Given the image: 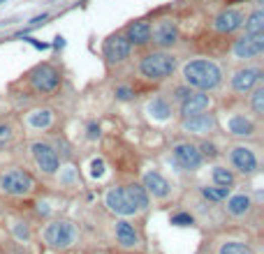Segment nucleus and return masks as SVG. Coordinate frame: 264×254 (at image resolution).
Returning <instances> with one entry per match:
<instances>
[{
    "instance_id": "obj_8",
    "label": "nucleus",
    "mask_w": 264,
    "mask_h": 254,
    "mask_svg": "<svg viewBox=\"0 0 264 254\" xmlns=\"http://www.w3.org/2000/svg\"><path fill=\"white\" fill-rule=\"evenodd\" d=\"M262 51H264V33L246 35V37L237 39V44H234V56L237 58H255Z\"/></svg>"
},
{
    "instance_id": "obj_31",
    "label": "nucleus",
    "mask_w": 264,
    "mask_h": 254,
    "mask_svg": "<svg viewBox=\"0 0 264 254\" xmlns=\"http://www.w3.org/2000/svg\"><path fill=\"white\" fill-rule=\"evenodd\" d=\"M199 153H202V155H206V157H215V155H218L215 146H213V143H209V141H206V143H202V150H199Z\"/></svg>"
},
{
    "instance_id": "obj_21",
    "label": "nucleus",
    "mask_w": 264,
    "mask_h": 254,
    "mask_svg": "<svg viewBox=\"0 0 264 254\" xmlns=\"http://www.w3.org/2000/svg\"><path fill=\"white\" fill-rule=\"evenodd\" d=\"M248 208H250V196H246V194H237L227 201V211L232 215H246Z\"/></svg>"
},
{
    "instance_id": "obj_22",
    "label": "nucleus",
    "mask_w": 264,
    "mask_h": 254,
    "mask_svg": "<svg viewBox=\"0 0 264 254\" xmlns=\"http://www.w3.org/2000/svg\"><path fill=\"white\" fill-rule=\"evenodd\" d=\"M264 33V12L262 10H255L246 21V35H257Z\"/></svg>"
},
{
    "instance_id": "obj_11",
    "label": "nucleus",
    "mask_w": 264,
    "mask_h": 254,
    "mask_svg": "<svg viewBox=\"0 0 264 254\" xmlns=\"http://www.w3.org/2000/svg\"><path fill=\"white\" fill-rule=\"evenodd\" d=\"M33 155H35V162H37V167L42 169V171L56 173V169H58V155H56L54 148L47 146V143H35Z\"/></svg>"
},
{
    "instance_id": "obj_17",
    "label": "nucleus",
    "mask_w": 264,
    "mask_h": 254,
    "mask_svg": "<svg viewBox=\"0 0 264 254\" xmlns=\"http://www.w3.org/2000/svg\"><path fill=\"white\" fill-rule=\"evenodd\" d=\"M146 192H151L153 196H167L169 194V183H167L160 173L155 171H149L146 176H144V185H142Z\"/></svg>"
},
{
    "instance_id": "obj_33",
    "label": "nucleus",
    "mask_w": 264,
    "mask_h": 254,
    "mask_svg": "<svg viewBox=\"0 0 264 254\" xmlns=\"http://www.w3.org/2000/svg\"><path fill=\"white\" fill-rule=\"evenodd\" d=\"M190 92H193L190 88H176V99H181V102H183V99H186Z\"/></svg>"
},
{
    "instance_id": "obj_3",
    "label": "nucleus",
    "mask_w": 264,
    "mask_h": 254,
    "mask_svg": "<svg viewBox=\"0 0 264 254\" xmlns=\"http://www.w3.org/2000/svg\"><path fill=\"white\" fill-rule=\"evenodd\" d=\"M142 74L146 79H153V81H160V79H167L171 72L176 70V58L171 54H165V51H158V54H149L142 60L139 65Z\"/></svg>"
},
{
    "instance_id": "obj_35",
    "label": "nucleus",
    "mask_w": 264,
    "mask_h": 254,
    "mask_svg": "<svg viewBox=\"0 0 264 254\" xmlns=\"http://www.w3.org/2000/svg\"><path fill=\"white\" fill-rule=\"evenodd\" d=\"M88 136H91V139H98V136H100V127H98V125H88Z\"/></svg>"
},
{
    "instance_id": "obj_14",
    "label": "nucleus",
    "mask_w": 264,
    "mask_h": 254,
    "mask_svg": "<svg viewBox=\"0 0 264 254\" xmlns=\"http://www.w3.org/2000/svg\"><path fill=\"white\" fill-rule=\"evenodd\" d=\"M209 109V95H204V92H190L186 99L181 102V114L186 116H195V114H202Z\"/></svg>"
},
{
    "instance_id": "obj_19",
    "label": "nucleus",
    "mask_w": 264,
    "mask_h": 254,
    "mask_svg": "<svg viewBox=\"0 0 264 254\" xmlns=\"http://www.w3.org/2000/svg\"><path fill=\"white\" fill-rule=\"evenodd\" d=\"M149 30H151V26L149 23H144V21H135V23H130V28H127V42L130 44H146V42H151L149 39Z\"/></svg>"
},
{
    "instance_id": "obj_13",
    "label": "nucleus",
    "mask_w": 264,
    "mask_h": 254,
    "mask_svg": "<svg viewBox=\"0 0 264 254\" xmlns=\"http://www.w3.org/2000/svg\"><path fill=\"white\" fill-rule=\"evenodd\" d=\"M241 26H243V14L237 10L220 12L218 19H215V30H218V33H234V30Z\"/></svg>"
},
{
    "instance_id": "obj_10",
    "label": "nucleus",
    "mask_w": 264,
    "mask_h": 254,
    "mask_svg": "<svg viewBox=\"0 0 264 254\" xmlns=\"http://www.w3.org/2000/svg\"><path fill=\"white\" fill-rule=\"evenodd\" d=\"M130 56V42L127 37H121V35H114L105 42V58L109 63H121Z\"/></svg>"
},
{
    "instance_id": "obj_38",
    "label": "nucleus",
    "mask_w": 264,
    "mask_h": 254,
    "mask_svg": "<svg viewBox=\"0 0 264 254\" xmlns=\"http://www.w3.org/2000/svg\"><path fill=\"white\" fill-rule=\"evenodd\" d=\"M0 3H5V0H0Z\"/></svg>"
},
{
    "instance_id": "obj_6",
    "label": "nucleus",
    "mask_w": 264,
    "mask_h": 254,
    "mask_svg": "<svg viewBox=\"0 0 264 254\" xmlns=\"http://www.w3.org/2000/svg\"><path fill=\"white\" fill-rule=\"evenodd\" d=\"M149 39H153V44H158L160 49H167V46H171L179 39V28H176L174 21L162 19L149 30Z\"/></svg>"
},
{
    "instance_id": "obj_1",
    "label": "nucleus",
    "mask_w": 264,
    "mask_h": 254,
    "mask_svg": "<svg viewBox=\"0 0 264 254\" xmlns=\"http://www.w3.org/2000/svg\"><path fill=\"white\" fill-rule=\"evenodd\" d=\"M109 211L118 215H135V213L149 208V192L142 185H125V187H114L105 196Z\"/></svg>"
},
{
    "instance_id": "obj_25",
    "label": "nucleus",
    "mask_w": 264,
    "mask_h": 254,
    "mask_svg": "<svg viewBox=\"0 0 264 254\" xmlns=\"http://www.w3.org/2000/svg\"><path fill=\"white\" fill-rule=\"evenodd\" d=\"M213 180H215V185H223V187H232V185H234L232 171H227V169H223V167L213 169Z\"/></svg>"
},
{
    "instance_id": "obj_9",
    "label": "nucleus",
    "mask_w": 264,
    "mask_h": 254,
    "mask_svg": "<svg viewBox=\"0 0 264 254\" xmlns=\"http://www.w3.org/2000/svg\"><path fill=\"white\" fill-rule=\"evenodd\" d=\"M174 160L183 169H197L204 162V155L195 146H190V143H179L174 148Z\"/></svg>"
},
{
    "instance_id": "obj_29",
    "label": "nucleus",
    "mask_w": 264,
    "mask_h": 254,
    "mask_svg": "<svg viewBox=\"0 0 264 254\" xmlns=\"http://www.w3.org/2000/svg\"><path fill=\"white\" fill-rule=\"evenodd\" d=\"M193 215H188V213H179V215H171V224L176 227H190L193 224Z\"/></svg>"
},
{
    "instance_id": "obj_32",
    "label": "nucleus",
    "mask_w": 264,
    "mask_h": 254,
    "mask_svg": "<svg viewBox=\"0 0 264 254\" xmlns=\"http://www.w3.org/2000/svg\"><path fill=\"white\" fill-rule=\"evenodd\" d=\"M116 97H118V99H130L132 90H130V88H118V90H116Z\"/></svg>"
},
{
    "instance_id": "obj_30",
    "label": "nucleus",
    "mask_w": 264,
    "mask_h": 254,
    "mask_svg": "<svg viewBox=\"0 0 264 254\" xmlns=\"http://www.w3.org/2000/svg\"><path fill=\"white\" fill-rule=\"evenodd\" d=\"M91 173H93V178H100L102 173H105V164H102V160H93V164H91Z\"/></svg>"
},
{
    "instance_id": "obj_36",
    "label": "nucleus",
    "mask_w": 264,
    "mask_h": 254,
    "mask_svg": "<svg viewBox=\"0 0 264 254\" xmlns=\"http://www.w3.org/2000/svg\"><path fill=\"white\" fill-rule=\"evenodd\" d=\"M47 21V14H42V17H35L33 21H30V26H39V23H44Z\"/></svg>"
},
{
    "instance_id": "obj_7",
    "label": "nucleus",
    "mask_w": 264,
    "mask_h": 254,
    "mask_svg": "<svg viewBox=\"0 0 264 254\" xmlns=\"http://www.w3.org/2000/svg\"><path fill=\"white\" fill-rule=\"evenodd\" d=\"M30 81H33L35 90L39 92H54L58 88V81H61V76L58 72L54 70L51 65H39L30 72Z\"/></svg>"
},
{
    "instance_id": "obj_5",
    "label": "nucleus",
    "mask_w": 264,
    "mask_h": 254,
    "mask_svg": "<svg viewBox=\"0 0 264 254\" xmlns=\"http://www.w3.org/2000/svg\"><path fill=\"white\" fill-rule=\"evenodd\" d=\"M44 240H47L51 247L65 249L77 240V229L72 227L70 222H51L49 227L44 229Z\"/></svg>"
},
{
    "instance_id": "obj_28",
    "label": "nucleus",
    "mask_w": 264,
    "mask_h": 254,
    "mask_svg": "<svg viewBox=\"0 0 264 254\" xmlns=\"http://www.w3.org/2000/svg\"><path fill=\"white\" fill-rule=\"evenodd\" d=\"M253 111L257 116L264 114V88H257V90L253 92Z\"/></svg>"
},
{
    "instance_id": "obj_15",
    "label": "nucleus",
    "mask_w": 264,
    "mask_h": 254,
    "mask_svg": "<svg viewBox=\"0 0 264 254\" xmlns=\"http://www.w3.org/2000/svg\"><path fill=\"white\" fill-rule=\"evenodd\" d=\"M232 164L243 173H253L255 169H257V160H255L253 150H248V148H243V146H237L232 150Z\"/></svg>"
},
{
    "instance_id": "obj_24",
    "label": "nucleus",
    "mask_w": 264,
    "mask_h": 254,
    "mask_svg": "<svg viewBox=\"0 0 264 254\" xmlns=\"http://www.w3.org/2000/svg\"><path fill=\"white\" fill-rule=\"evenodd\" d=\"M230 189L232 187H223V185H213V187H204L202 194L206 196L209 201H223L230 196Z\"/></svg>"
},
{
    "instance_id": "obj_34",
    "label": "nucleus",
    "mask_w": 264,
    "mask_h": 254,
    "mask_svg": "<svg viewBox=\"0 0 264 254\" xmlns=\"http://www.w3.org/2000/svg\"><path fill=\"white\" fill-rule=\"evenodd\" d=\"M26 39H28V42H30V44H33L35 49H39V51L49 49V44H47V42H37V39H33V37H26Z\"/></svg>"
},
{
    "instance_id": "obj_12",
    "label": "nucleus",
    "mask_w": 264,
    "mask_h": 254,
    "mask_svg": "<svg viewBox=\"0 0 264 254\" xmlns=\"http://www.w3.org/2000/svg\"><path fill=\"white\" fill-rule=\"evenodd\" d=\"M215 127V118L209 114H195V116H188L183 120V130L186 132H193V134H206Z\"/></svg>"
},
{
    "instance_id": "obj_37",
    "label": "nucleus",
    "mask_w": 264,
    "mask_h": 254,
    "mask_svg": "<svg viewBox=\"0 0 264 254\" xmlns=\"http://www.w3.org/2000/svg\"><path fill=\"white\" fill-rule=\"evenodd\" d=\"M54 46H58V49H63V46H65V39H63V37H56Z\"/></svg>"
},
{
    "instance_id": "obj_39",
    "label": "nucleus",
    "mask_w": 264,
    "mask_h": 254,
    "mask_svg": "<svg viewBox=\"0 0 264 254\" xmlns=\"http://www.w3.org/2000/svg\"><path fill=\"white\" fill-rule=\"evenodd\" d=\"M234 3H239V0H234Z\"/></svg>"
},
{
    "instance_id": "obj_27",
    "label": "nucleus",
    "mask_w": 264,
    "mask_h": 254,
    "mask_svg": "<svg viewBox=\"0 0 264 254\" xmlns=\"http://www.w3.org/2000/svg\"><path fill=\"white\" fill-rule=\"evenodd\" d=\"M30 125H33V127H49L51 125V114L49 111H37V114L30 116Z\"/></svg>"
},
{
    "instance_id": "obj_16",
    "label": "nucleus",
    "mask_w": 264,
    "mask_h": 254,
    "mask_svg": "<svg viewBox=\"0 0 264 254\" xmlns=\"http://www.w3.org/2000/svg\"><path fill=\"white\" fill-rule=\"evenodd\" d=\"M259 79H262V72L259 70H241V72L234 74L232 86H234V90L246 92V90H250L255 83H259Z\"/></svg>"
},
{
    "instance_id": "obj_18",
    "label": "nucleus",
    "mask_w": 264,
    "mask_h": 254,
    "mask_svg": "<svg viewBox=\"0 0 264 254\" xmlns=\"http://www.w3.org/2000/svg\"><path fill=\"white\" fill-rule=\"evenodd\" d=\"M116 238H118V243H121L123 247H135L137 240H139L135 227H132L130 222H125V220H121L118 224H116Z\"/></svg>"
},
{
    "instance_id": "obj_26",
    "label": "nucleus",
    "mask_w": 264,
    "mask_h": 254,
    "mask_svg": "<svg viewBox=\"0 0 264 254\" xmlns=\"http://www.w3.org/2000/svg\"><path fill=\"white\" fill-rule=\"evenodd\" d=\"M220 254H253L250 247L243 243H237V240H232V243H225L220 247Z\"/></svg>"
},
{
    "instance_id": "obj_23",
    "label": "nucleus",
    "mask_w": 264,
    "mask_h": 254,
    "mask_svg": "<svg viewBox=\"0 0 264 254\" xmlns=\"http://www.w3.org/2000/svg\"><path fill=\"white\" fill-rule=\"evenodd\" d=\"M149 111H151V116H155L158 120H167L171 114L169 104H167L165 99H153V102L149 104Z\"/></svg>"
},
{
    "instance_id": "obj_2",
    "label": "nucleus",
    "mask_w": 264,
    "mask_h": 254,
    "mask_svg": "<svg viewBox=\"0 0 264 254\" xmlns=\"http://www.w3.org/2000/svg\"><path fill=\"white\" fill-rule=\"evenodd\" d=\"M183 76H186L188 86L197 88V90H211L220 83V70L215 63L209 60H193L183 67Z\"/></svg>"
},
{
    "instance_id": "obj_4",
    "label": "nucleus",
    "mask_w": 264,
    "mask_h": 254,
    "mask_svg": "<svg viewBox=\"0 0 264 254\" xmlns=\"http://www.w3.org/2000/svg\"><path fill=\"white\" fill-rule=\"evenodd\" d=\"M35 187V180L30 173L21 171V169H12L0 176V189L12 196H23Z\"/></svg>"
},
{
    "instance_id": "obj_20",
    "label": "nucleus",
    "mask_w": 264,
    "mask_h": 254,
    "mask_svg": "<svg viewBox=\"0 0 264 254\" xmlns=\"http://www.w3.org/2000/svg\"><path fill=\"white\" fill-rule=\"evenodd\" d=\"M230 132L237 136H248L255 132V125L246 116H234V118H230Z\"/></svg>"
}]
</instances>
